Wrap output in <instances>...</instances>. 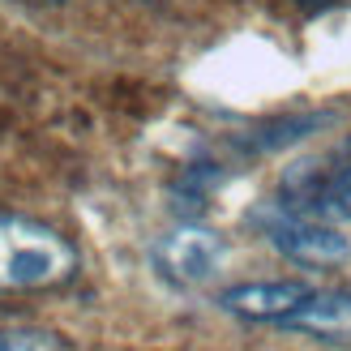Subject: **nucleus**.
Listing matches in <instances>:
<instances>
[{
  "label": "nucleus",
  "mask_w": 351,
  "mask_h": 351,
  "mask_svg": "<svg viewBox=\"0 0 351 351\" xmlns=\"http://www.w3.org/2000/svg\"><path fill=\"white\" fill-rule=\"evenodd\" d=\"M308 291H313L308 283H291V278H283V283H240L232 291H223L219 304L244 322H283Z\"/></svg>",
  "instance_id": "423d86ee"
},
{
  "label": "nucleus",
  "mask_w": 351,
  "mask_h": 351,
  "mask_svg": "<svg viewBox=\"0 0 351 351\" xmlns=\"http://www.w3.org/2000/svg\"><path fill=\"white\" fill-rule=\"evenodd\" d=\"M278 202L322 223H351V142L326 159H300L287 167Z\"/></svg>",
  "instance_id": "7ed1b4c3"
},
{
  "label": "nucleus",
  "mask_w": 351,
  "mask_h": 351,
  "mask_svg": "<svg viewBox=\"0 0 351 351\" xmlns=\"http://www.w3.org/2000/svg\"><path fill=\"white\" fill-rule=\"evenodd\" d=\"M0 351H64L51 330H0Z\"/></svg>",
  "instance_id": "0eeeda50"
},
{
  "label": "nucleus",
  "mask_w": 351,
  "mask_h": 351,
  "mask_svg": "<svg viewBox=\"0 0 351 351\" xmlns=\"http://www.w3.org/2000/svg\"><path fill=\"white\" fill-rule=\"evenodd\" d=\"M77 274V249L56 227L0 210V291H47Z\"/></svg>",
  "instance_id": "f257e3e1"
},
{
  "label": "nucleus",
  "mask_w": 351,
  "mask_h": 351,
  "mask_svg": "<svg viewBox=\"0 0 351 351\" xmlns=\"http://www.w3.org/2000/svg\"><path fill=\"white\" fill-rule=\"evenodd\" d=\"M295 5H304V9H326V5H335V0H295Z\"/></svg>",
  "instance_id": "6e6552de"
},
{
  "label": "nucleus",
  "mask_w": 351,
  "mask_h": 351,
  "mask_svg": "<svg viewBox=\"0 0 351 351\" xmlns=\"http://www.w3.org/2000/svg\"><path fill=\"white\" fill-rule=\"evenodd\" d=\"M227 261V244L219 232L197 223H184L167 232L159 244H154V266H159L163 278H171L176 287H202L210 283Z\"/></svg>",
  "instance_id": "20e7f679"
},
{
  "label": "nucleus",
  "mask_w": 351,
  "mask_h": 351,
  "mask_svg": "<svg viewBox=\"0 0 351 351\" xmlns=\"http://www.w3.org/2000/svg\"><path fill=\"white\" fill-rule=\"evenodd\" d=\"M253 223L266 232V240L274 244L278 253L295 266H308V270H335L351 257V244L339 232L335 223H322V219H308L300 210H291L287 202H266L253 210Z\"/></svg>",
  "instance_id": "f03ea898"
},
{
  "label": "nucleus",
  "mask_w": 351,
  "mask_h": 351,
  "mask_svg": "<svg viewBox=\"0 0 351 351\" xmlns=\"http://www.w3.org/2000/svg\"><path fill=\"white\" fill-rule=\"evenodd\" d=\"M278 326L326 343H351V291H308Z\"/></svg>",
  "instance_id": "39448f33"
}]
</instances>
